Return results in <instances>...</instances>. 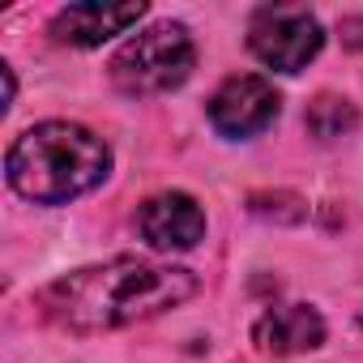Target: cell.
I'll return each mask as SVG.
<instances>
[{"instance_id": "5b68a950", "label": "cell", "mask_w": 363, "mask_h": 363, "mask_svg": "<svg viewBox=\"0 0 363 363\" xmlns=\"http://www.w3.org/2000/svg\"><path fill=\"white\" fill-rule=\"evenodd\" d=\"M278 90L257 77V73H235L227 77L214 99H210V124L223 137H252L261 128H269L278 120Z\"/></svg>"}, {"instance_id": "7a4b0ae2", "label": "cell", "mask_w": 363, "mask_h": 363, "mask_svg": "<svg viewBox=\"0 0 363 363\" xmlns=\"http://www.w3.org/2000/svg\"><path fill=\"white\" fill-rule=\"evenodd\" d=\"M5 171L18 197L35 206H65L90 189H99L111 171V150L99 133L69 124V120H48L26 128L9 154Z\"/></svg>"}, {"instance_id": "6da1fadb", "label": "cell", "mask_w": 363, "mask_h": 363, "mask_svg": "<svg viewBox=\"0 0 363 363\" xmlns=\"http://www.w3.org/2000/svg\"><path fill=\"white\" fill-rule=\"evenodd\" d=\"M197 295V278L179 265H154L137 257H116L56 278L39 291L43 316L73 333H107L137 320H150Z\"/></svg>"}, {"instance_id": "9c48e42d", "label": "cell", "mask_w": 363, "mask_h": 363, "mask_svg": "<svg viewBox=\"0 0 363 363\" xmlns=\"http://www.w3.org/2000/svg\"><path fill=\"white\" fill-rule=\"evenodd\" d=\"M303 124H308V133H312L316 141H337V137L354 133L359 116H354V107H350L346 99H337V94H316V99L308 103V111H303Z\"/></svg>"}, {"instance_id": "52a82bcc", "label": "cell", "mask_w": 363, "mask_h": 363, "mask_svg": "<svg viewBox=\"0 0 363 363\" xmlns=\"http://www.w3.org/2000/svg\"><path fill=\"white\" fill-rule=\"evenodd\" d=\"M252 342H257V350H265L274 359L316 350L325 342V320L312 303H278L252 325Z\"/></svg>"}, {"instance_id": "8992f818", "label": "cell", "mask_w": 363, "mask_h": 363, "mask_svg": "<svg viewBox=\"0 0 363 363\" xmlns=\"http://www.w3.org/2000/svg\"><path fill=\"white\" fill-rule=\"evenodd\" d=\"M137 231L154 252H184L206 235V210L189 193H158L137 210Z\"/></svg>"}, {"instance_id": "ba28073f", "label": "cell", "mask_w": 363, "mask_h": 363, "mask_svg": "<svg viewBox=\"0 0 363 363\" xmlns=\"http://www.w3.org/2000/svg\"><path fill=\"white\" fill-rule=\"evenodd\" d=\"M145 18V5H69L56 13L52 35L69 48H99L111 35H124L128 26H137Z\"/></svg>"}, {"instance_id": "30bf717a", "label": "cell", "mask_w": 363, "mask_h": 363, "mask_svg": "<svg viewBox=\"0 0 363 363\" xmlns=\"http://www.w3.org/2000/svg\"><path fill=\"white\" fill-rule=\"evenodd\" d=\"M248 206H252V214L278 218V223H299V218H303V201H299L295 193H257Z\"/></svg>"}, {"instance_id": "277c9868", "label": "cell", "mask_w": 363, "mask_h": 363, "mask_svg": "<svg viewBox=\"0 0 363 363\" xmlns=\"http://www.w3.org/2000/svg\"><path fill=\"white\" fill-rule=\"evenodd\" d=\"M325 43V30L316 22L312 9L303 5H269L257 9L252 26H248V48L261 65L278 69V73H299Z\"/></svg>"}, {"instance_id": "3957f363", "label": "cell", "mask_w": 363, "mask_h": 363, "mask_svg": "<svg viewBox=\"0 0 363 363\" xmlns=\"http://www.w3.org/2000/svg\"><path fill=\"white\" fill-rule=\"evenodd\" d=\"M197 65V48L189 39V30L179 22H158L141 35H133L116 60H111V82L133 94V99H145V94H167L175 86H184L189 73Z\"/></svg>"}, {"instance_id": "8fae6325", "label": "cell", "mask_w": 363, "mask_h": 363, "mask_svg": "<svg viewBox=\"0 0 363 363\" xmlns=\"http://www.w3.org/2000/svg\"><path fill=\"white\" fill-rule=\"evenodd\" d=\"M359 320H363V312H359Z\"/></svg>"}]
</instances>
